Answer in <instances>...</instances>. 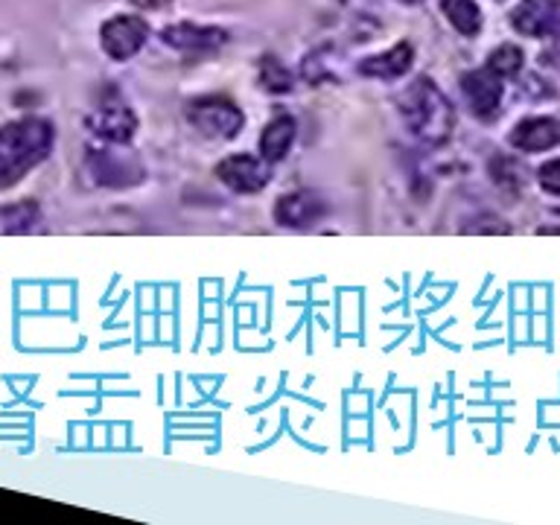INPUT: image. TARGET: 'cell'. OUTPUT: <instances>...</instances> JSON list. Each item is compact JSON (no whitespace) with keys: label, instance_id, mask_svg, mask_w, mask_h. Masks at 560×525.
I'll list each match as a JSON object with an SVG mask.
<instances>
[{"label":"cell","instance_id":"1","mask_svg":"<svg viewBox=\"0 0 560 525\" xmlns=\"http://www.w3.org/2000/svg\"><path fill=\"white\" fill-rule=\"evenodd\" d=\"M397 112L411 138L427 147H444L453 138L455 108L429 77L415 79L402 88V94L397 96Z\"/></svg>","mask_w":560,"mask_h":525},{"label":"cell","instance_id":"2","mask_svg":"<svg viewBox=\"0 0 560 525\" xmlns=\"http://www.w3.org/2000/svg\"><path fill=\"white\" fill-rule=\"evenodd\" d=\"M52 122L44 117H21L0 126V187L18 184L26 173L50 158Z\"/></svg>","mask_w":560,"mask_h":525},{"label":"cell","instance_id":"3","mask_svg":"<svg viewBox=\"0 0 560 525\" xmlns=\"http://www.w3.org/2000/svg\"><path fill=\"white\" fill-rule=\"evenodd\" d=\"M184 117L190 122L192 129L199 131L201 138L210 140H231L236 138L245 126L243 108L228 100V96L210 94V96H196L184 108Z\"/></svg>","mask_w":560,"mask_h":525},{"label":"cell","instance_id":"4","mask_svg":"<svg viewBox=\"0 0 560 525\" xmlns=\"http://www.w3.org/2000/svg\"><path fill=\"white\" fill-rule=\"evenodd\" d=\"M88 126L94 131L96 138L108 140L114 147H122V143H129L135 138V131H138V114L131 112V105L122 100L120 91H114L108 88L103 96H100V103H96L94 114L88 117Z\"/></svg>","mask_w":560,"mask_h":525},{"label":"cell","instance_id":"5","mask_svg":"<svg viewBox=\"0 0 560 525\" xmlns=\"http://www.w3.org/2000/svg\"><path fill=\"white\" fill-rule=\"evenodd\" d=\"M149 38V24L140 15H114L100 26V47L108 59L129 61L143 50Z\"/></svg>","mask_w":560,"mask_h":525},{"label":"cell","instance_id":"6","mask_svg":"<svg viewBox=\"0 0 560 525\" xmlns=\"http://www.w3.org/2000/svg\"><path fill=\"white\" fill-rule=\"evenodd\" d=\"M217 178L225 184L228 190L240 192V196H252V192L266 190L271 182L269 161L262 155H228L217 164Z\"/></svg>","mask_w":560,"mask_h":525},{"label":"cell","instance_id":"7","mask_svg":"<svg viewBox=\"0 0 560 525\" xmlns=\"http://www.w3.org/2000/svg\"><path fill=\"white\" fill-rule=\"evenodd\" d=\"M462 94L470 105V112L481 120H488L493 114L499 112V105H502V94H505V82L499 73L485 65V68H476L470 73H464L462 77Z\"/></svg>","mask_w":560,"mask_h":525},{"label":"cell","instance_id":"8","mask_svg":"<svg viewBox=\"0 0 560 525\" xmlns=\"http://www.w3.org/2000/svg\"><path fill=\"white\" fill-rule=\"evenodd\" d=\"M327 199L315 190H292L275 201V219L287 228H310L327 217Z\"/></svg>","mask_w":560,"mask_h":525},{"label":"cell","instance_id":"9","mask_svg":"<svg viewBox=\"0 0 560 525\" xmlns=\"http://www.w3.org/2000/svg\"><path fill=\"white\" fill-rule=\"evenodd\" d=\"M560 21V0H520L511 12V24L520 35L542 38L555 33Z\"/></svg>","mask_w":560,"mask_h":525},{"label":"cell","instance_id":"10","mask_svg":"<svg viewBox=\"0 0 560 525\" xmlns=\"http://www.w3.org/2000/svg\"><path fill=\"white\" fill-rule=\"evenodd\" d=\"M161 42L182 52H210L228 42L225 30L199 24H173L161 30Z\"/></svg>","mask_w":560,"mask_h":525},{"label":"cell","instance_id":"11","mask_svg":"<svg viewBox=\"0 0 560 525\" xmlns=\"http://www.w3.org/2000/svg\"><path fill=\"white\" fill-rule=\"evenodd\" d=\"M508 140L520 152H546L560 143V122L555 117H525L516 122Z\"/></svg>","mask_w":560,"mask_h":525},{"label":"cell","instance_id":"12","mask_svg":"<svg viewBox=\"0 0 560 525\" xmlns=\"http://www.w3.org/2000/svg\"><path fill=\"white\" fill-rule=\"evenodd\" d=\"M94 175L100 184L126 187V184L143 182V164L135 155H126L117 149H103V152H96Z\"/></svg>","mask_w":560,"mask_h":525},{"label":"cell","instance_id":"13","mask_svg":"<svg viewBox=\"0 0 560 525\" xmlns=\"http://www.w3.org/2000/svg\"><path fill=\"white\" fill-rule=\"evenodd\" d=\"M411 61H415V47L409 42H400L388 47V50L359 61V73L371 79H383V82H394V79L409 73Z\"/></svg>","mask_w":560,"mask_h":525},{"label":"cell","instance_id":"14","mask_svg":"<svg viewBox=\"0 0 560 525\" xmlns=\"http://www.w3.org/2000/svg\"><path fill=\"white\" fill-rule=\"evenodd\" d=\"M298 122L292 114H275L266 129L260 135V155L269 161V164H278L289 155V149L295 143Z\"/></svg>","mask_w":560,"mask_h":525},{"label":"cell","instance_id":"15","mask_svg":"<svg viewBox=\"0 0 560 525\" xmlns=\"http://www.w3.org/2000/svg\"><path fill=\"white\" fill-rule=\"evenodd\" d=\"M441 12L462 35L472 38L481 30V9L476 0H441Z\"/></svg>","mask_w":560,"mask_h":525},{"label":"cell","instance_id":"16","mask_svg":"<svg viewBox=\"0 0 560 525\" xmlns=\"http://www.w3.org/2000/svg\"><path fill=\"white\" fill-rule=\"evenodd\" d=\"M260 88L269 91V94H287L292 88V73L287 70V65L275 56H262L260 59Z\"/></svg>","mask_w":560,"mask_h":525},{"label":"cell","instance_id":"17","mask_svg":"<svg viewBox=\"0 0 560 525\" xmlns=\"http://www.w3.org/2000/svg\"><path fill=\"white\" fill-rule=\"evenodd\" d=\"M523 50L516 47V44H499L497 50L488 56V68L493 73H499L502 79L516 77L520 70H523Z\"/></svg>","mask_w":560,"mask_h":525},{"label":"cell","instance_id":"18","mask_svg":"<svg viewBox=\"0 0 560 525\" xmlns=\"http://www.w3.org/2000/svg\"><path fill=\"white\" fill-rule=\"evenodd\" d=\"M537 182H540V187L546 192L560 196V158H551V161H546V164L537 170Z\"/></svg>","mask_w":560,"mask_h":525},{"label":"cell","instance_id":"19","mask_svg":"<svg viewBox=\"0 0 560 525\" xmlns=\"http://www.w3.org/2000/svg\"><path fill=\"white\" fill-rule=\"evenodd\" d=\"M400 3H409V7H415V3H423V0H400Z\"/></svg>","mask_w":560,"mask_h":525},{"label":"cell","instance_id":"20","mask_svg":"<svg viewBox=\"0 0 560 525\" xmlns=\"http://www.w3.org/2000/svg\"><path fill=\"white\" fill-rule=\"evenodd\" d=\"M339 3H348V0H339Z\"/></svg>","mask_w":560,"mask_h":525},{"label":"cell","instance_id":"21","mask_svg":"<svg viewBox=\"0 0 560 525\" xmlns=\"http://www.w3.org/2000/svg\"><path fill=\"white\" fill-rule=\"evenodd\" d=\"M558 50H560V42H558Z\"/></svg>","mask_w":560,"mask_h":525}]
</instances>
